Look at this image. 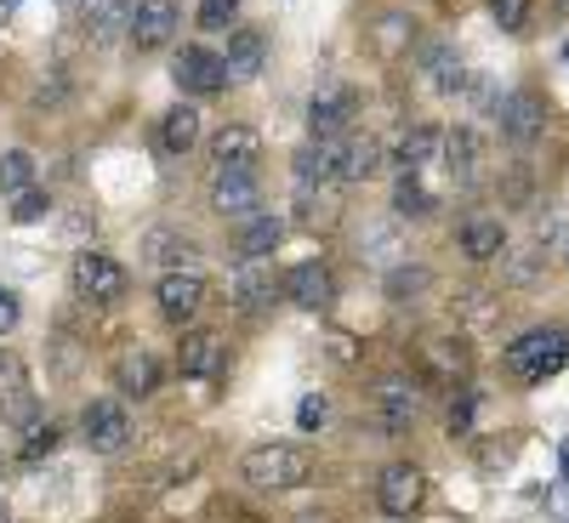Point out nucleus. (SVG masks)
<instances>
[{"label": "nucleus", "mask_w": 569, "mask_h": 523, "mask_svg": "<svg viewBox=\"0 0 569 523\" xmlns=\"http://www.w3.org/2000/svg\"><path fill=\"white\" fill-rule=\"evenodd\" d=\"M427 74H433V86L445 91V98L467 91V69H461V58H456V46H433V52H427Z\"/></svg>", "instance_id": "obj_30"}, {"label": "nucleus", "mask_w": 569, "mask_h": 523, "mask_svg": "<svg viewBox=\"0 0 569 523\" xmlns=\"http://www.w3.org/2000/svg\"><path fill=\"white\" fill-rule=\"evenodd\" d=\"M456 245H461L467 262H501V251H507V222L490 217V211L467 217V222L456 228Z\"/></svg>", "instance_id": "obj_15"}, {"label": "nucleus", "mask_w": 569, "mask_h": 523, "mask_svg": "<svg viewBox=\"0 0 569 523\" xmlns=\"http://www.w3.org/2000/svg\"><path fill=\"white\" fill-rule=\"evenodd\" d=\"M126 284H131V273H126L109 251H80V257H74V291H80L86 302L109 308V302L126 296Z\"/></svg>", "instance_id": "obj_4"}, {"label": "nucleus", "mask_w": 569, "mask_h": 523, "mask_svg": "<svg viewBox=\"0 0 569 523\" xmlns=\"http://www.w3.org/2000/svg\"><path fill=\"white\" fill-rule=\"evenodd\" d=\"M501 359L518 382H547V375H558L569 364V330H525Z\"/></svg>", "instance_id": "obj_2"}, {"label": "nucleus", "mask_w": 569, "mask_h": 523, "mask_svg": "<svg viewBox=\"0 0 569 523\" xmlns=\"http://www.w3.org/2000/svg\"><path fill=\"white\" fill-rule=\"evenodd\" d=\"M279 240H284V217H273V211H257V217H246L240 228H233V257H273L279 251Z\"/></svg>", "instance_id": "obj_21"}, {"label": "nucleus", "mask_w": 569, "mask_h": 523, "mask_svg": "<svg viewBox=\"0 0 569 523\" xmlns=\"http://www.w3.org/2000/svg\"><path fill=\"white\" fill-rule=\"evenodd\" d=\"M0 523H7V506H0Z\"/></svg>", "instance_id": "obj_47"}, {"label": "nucleus", "mask_w": 569, "mask_h": 523, "mask_svg": "<svg viewBox=\"0 0 569 523\" xmlns=\"http://www.w3.org/2000/svg\"><path fill=\"white\" fill-rule=\"evenodd\" d=\"M114 393H120V399H149V393H160V359H154L149 348H126V353L114 359Z\"/></svg>", "instance_id": "obj_16"}, {"label": "nucleus", "mask_w": 569, "mask_h": 523, "mask_svg": "<svg viewBox=\"0 0 569 523\" xmlns=\"http://www.w3.org/2000/svg\"><path fill=\"white\" fill-rule=\"evenodd\" d=\"M490 18L507 34H518V29H525V18H530V0H490Z\"/></svg>", "instance_id": "obj_38"}, {"label": "nucleus", "mask_w": 569, "mask_h": 523, "mask_svg": "<svg viewBox=\"0 0 569 523\" xmlns=\"http://www.w3.org/2000/svg\"><path fill=\"white\" fill-rule=\"evenodd\" d=\"M142 262H154V268H188L194 262V240L177 228H154L149 240H142Z\"/></svg>", "instance_id": "obj_27"}, {"label": "nucleus", "mask_w": 569, "mask_h": 523, "mask_svg": "<svg viewBox=\"0 0 569 523\" xmlns=\"http://www.w3.org/2000/svg\"><path fill=\"white\" fill-rule=\"evenodd\" d=\"M427 284H433V273H427L421 262H399V268H388V296H393V302H410V296H421Z\"/></svg>", "instance_id": "obj_34"}, {"label": "nucleus", "mask_w": 569, "mask_h": 523, "mask_svg": "<svg viewBox=\"0 0 569 523\" xmlns=\"http://www.w3.org/2000/svg\"><path fill=\"white\" fill-rule=\"evenodd\" d=\"M0 415H7L12 426H34L40 404H34V393H29V388H7V393H0Z\"/></svg>", "instance_id": "obj_36"}, {"label": "nucleus", "mask_w": 569, "mask_h": 523, "mask_svg": "<svg viewBox=\"0 0 569 523\" xmlns=\"http://www.w3.org/2000/svg\"><path fill=\"white\" fill-rule=\"evenodd\" d=\"M456 313H461L472 330H496V324H501V302H496L490 291H461Z\"/></svg>", "instance_id": "obj_32"}, {"label": "nucleus", "mask_w": 569, "mask_h": 523, "mask_svg": "<svg viewBox=\"0 0 569 523\" xmlns=\"http://www.w3.org/2000/svg\"><path fill=\"white\" fill-rule=\"evenodd\" d=\"M240 18V0H200V29H228Z\"/></svg>", "instance_id": "obj_40"}, {"label": "nucleus", "mask_w": 569, "mask_h": 523, "mask_svg": "<svg viewBox=\"0 0 569 523\" xmlns=\"http://www.w3.org/2000/svg\"><path fill=\"white\" fill-rule=\"evenodd\" d=\"M427 501V479H421V466L410 461H393L382 466V479H376V506H382L388 517H416Z\"/></svg>", "instance_id": "obj_8"}, {"label": "nucleus", "mask_w": 569, "mask_h": 523, "mask_svg": "<svg viewBox=\"0 0 569 523\" xmlns=\"http://www.w3.org/2000/svg\"><path fill=\"white\" fill-rule=\"evenodd\" d=\"M80 433H86L91 455H120L137 439V426H131V410L120 399H98V404L80 410Z\"/></svg>", "instance_id": "obj_3"}, {"label": "nucleus", "mask_w": 569, "mask_h": 523, "mask_svg": "<svg viewBox=\"0 0 569 523\" xmlns=\"http://www.w3.org/2000/svg\"><path fill=\"white\" fill-rule=\"evenodd\" d=\"M496 125L507 142H518V149H530V142L547 131V103L536 98V91H507V98L496 103Z\"/></svg>", "instance_id": "obj_12"}, {"label": "nucleus", "mask_w": 569, "mask_h": 523, "mask_svg": "<svg viewBox=\"0 0 569 523\" xmlns=\"http://www.w3.org/2000/svg\"><path fill=\"white\" fill-rule=\"evenodd\" d=\"M7 388H23V364H18V353L0 348V393H7Z\"/></svg>", "instance_id": "obj_42"}, {"label": "nucleus", "mask_w": 569, "mask_h": 523, "mask_svg": "<svg viewBox=\"0 0 569 523\" xmlns=\"http://www.w3.org/2000/svg\"><path fill=\"white\" fill-rule=\"evenodd\" d=\"M439 154H445V171L456 177V188H472V182L485 177V142H479V131H472V125H450L439 137Z\"/></svg>", "instance_id": "obj_13"}, {"label": "nucleus", "mask_w": 569, "mask_h": 523, "mask_svg": "<svg viewBox=\"0 0 569 523\" xmlns=\"http://www.w3.org/2000/svg\"><path fill=\"white\" fill-rule=\"evenodd\" d=\"M284 296H291L302 313L330 308V273H325V262H297L291 273H284Z\"/></svg>", "instance_id": "obj_22"}, {"label": "nucleus", "mask_w": 569, "mask_h": 523, "mask_svg": "<svg viewBox=\"0 0 569 523\" xmlns=\"http://www.w3.org/2000/svg\"><path fill=\"white\" fill-rule=\"evenodd\" d=\"M154 302H160V313L171 324H188V319L206 308V279L194 268H166L160 284H154Z\"/></svg>", "instance_id": "obj_11"}, {"label": "nucleus", "mask_w": 569, "mask_h": 523, "mask_svg": "<svg viewBox=\"0 0 569 523\" xmlns=\"http://www.w3.org/2000/svg\"><path fill=\"white\" fill-rule=\"evenodd\" d=\"M552 512H558V517H569V484H558V495H552Z\"/></svg>", "instance_id": "obj_44"}, {"label": "nucleus", "mask_w": 569, "mask_h": 523, "mask_svg": "<svg viewBox=\"0 0 569 523\" xmlns=\"http://www.w3.org/2000/svg\"><path fill=\"white\" fill-rule=\"evenodd\" d=\"M376 165H382V149H376L370 137H342V154H337V182H342V188L370 182Z\"/></svg>", "instance_id": "obj_25"}, {"label": "nucleus", "mask_w": 569, "mask_h": 523, "mask_svg": "<svg viewBox=\"0 0 569 523\" xmlns=\"http://www.w3.org/2000/svg\"><path fill=\"white\" fill-rule=\"evenodd\" d=\"M541 268H547L541 245H525V251H501V273H507V284H536V279H541Z\"/></svg>", "instance_id": "obj_33"}, {"label": "nucleus", "mask_w": 569, "mask_h": 523, "mask_svg": "<svg viewBox=\"0 0 569 523\" xmlns=\"http://www.w3.org/2000/svg\"><path fill=\"white\" fill-rule=\"evenodd\" d=\"M211 211H217L222 222L257 217V211H262V182H257V171H222V165H217V177H211Z\"/></svg>", "instance_id": "obj_7"}, {"label": "nucleus", "mask_w": 569, "mask_h": 523, "mask_svg": "<svg viewBox=\"0 0 569 523\" xmlns=\"http://www.w3.org/2000/svg\"><path fill=\"white\" fill-rule=\"evenodd\" d=\"M330 421V404H325V393H308L302 404H297V426L302 433H313V426H325Z\"/></svg>", "instance_id": "obj_41"}, {"label": "nucleus", "mask_w": 569, "mask_h": 523, "mask_svg": "<svg viewBox=\"0 0 569 523\" xmlns=\"http://www.w3.org/2000/svg\"><path fill=\"white\" fill-rule=\"evenodd\" d=\"M171 80H177V91L211 98V91L228 86V63H222V52H211V46H182L177 63H171Z\"/></svg>", "instance_id": "obj_10"}, {"label": "nucleus", "mask_w": 569, "mask_h": 523, "mask_svg": "<svg viewBox=\"0 0 569 523\" xmlns=\"http://www.w3.org/2000/svg\"><path fill=\"white\" fill-rule=\"evenodd\" d=\"M359 114V91L348 80H325L308 103V137H342Z\"/></svg>", "instance_id": "obj_6"}, {"label": "nucleus", "mask_w": 569, "mask_h": 523, "mask_svg": "<svg viewBox=\"0 0 569 523\" xmlns=\"http://www.w3.org/2000/svg\"><path fill=\"white\" fill-rule=\"evenodd\" d=\"M131 7H137V0H80V29H86V40H91V46L120 40L126 23H131Z\"/></svg>", "instance_id": "obj_19"}, {"label": "nucleus", "mask_w": 569, "mask_h": 523, "mask_svg": "<svg viewBox=\"0 0 569 523\" xmlns=\"http://www.w3.org/2000/svg\"><path fill=\"white\" fill-rule=\"evenodd\" d=\"M46 211H52V200H46L40 188H23V194H12V222H40Z\"/></svg>", "instance_id": "obj_37"}, {"label": "nucleus", "mask_w": 569, "mask_h": 523, "mask_svg": "<svg viewBox=\"0 0 569 523\" xmlns=\"http://www.w3.org/2000/svg\"><path fill=\"white\" fill-rule=\"evenodd\" d=\"M393 217H405V222L433 217V194L416 182V171H399V182H393Z\"/></svg>", "instance_id": "obj_29"}, {"label": "nucleus", "mask_w": 569, "mask_h": 523, "mask_svg": "<svg viewBox=\"0 0 569 523\" xmlns=\"http://www.w3.org/2000/svg\"><path fill=\"white\" fill-rule=\"evenodd\" d=\"M182 29V7L177 0H137L131 7V23H126V40L137 46V52H160V46H171Z\"/></svg>", "instance_id": "obj_5"}, {"label": "nucleus", "mask_w": 569, "mask_h": 523, "mask_svg": "<svg viewBox=\"0 0 569 523\" xmlns=\"http://www.w3.org/2000/svg\"><path fill=\"white\" fill-rule=\"evenodd\" d=\"M337 154H342V137H308L297 149V188L337 182Z\"/></svg>", "instance_id": "obj_20"}, {"label": "nucleus", "mask_w": 569, "mask_h": 523, "mask_svg": "<svg viewBox=\"0 0 569 523\" xmlns=\"http://www.w3.org/2000/svg\"><path fill=\"white\" fill-rule=\"evenodd\" d=\"M563 257H569V251H563Z\"/></svg>", "instance_id": "obj_48"}, {"label": "nucleus", "mask_w": 569, "mask_h": 523, "mask_svg": "<svg viewBox=\"0 0 569 523\" xmlns=\"http://www.w3.org/2000/svg\"><path fill=\"white\" fill-rule=\"evenodd\" d=\"M439 160V131L433 125H405L399 142H393V165L399 171H421V165H433Z\"/></svg>", "instance_id": "obj_26"}, {"label": "nucleus", "mask_w": 569, "mask_h": 523, "mask_svg": "<svg viewBox=\"0 0 569 523\" xmlns=\"http://www.w3.org/2000/svg\"><path fill=\"white\" fill-rule=\"evenodd\" d=\"M18 319H23L18 296H12V291H0V336H12V330H18Z\"/></svg>", "instance_id": "obj_43"}, {"label": "nucleus", "mask_w": 569, "mask_h": 523, "mask_svg": "<svg viewBox=\"0 0 569 523\" xmlns=\"http://www.w3.org/2000/svg\"><path fill=\"white\" fill-rule=\"evenodd\" d=\"M240 479L251 484V490H262V495H284V490H302L308 479H313V455L302 450V444H257V450H246V461H240Z\"/></svg>", "instance_id": "obj_1"}, {"label": "nucleus", "mask_w": 569, "mask_h": 523, "mask_svg": "<svg viewBox=\"0 0 569 523\" xmlns=\"http://www.w3.org/2000/svg\"><path fill=\"white\" fill-rule=\"evenodd\" d=\"M416 415H421V388L405 382V375H388L376 388V421H382V433H410Z\"/></svg>", "instance_id": "obj_14"}, {"label": "nucleus", "mask_w": 569, "mask_h": 523, "mask_svg": "<svg viewBox=\"0 0 569 523\" xmlns=\"http://www.w3.org/2000/svg\"><path fill=\"white\" fill-rule=\"evenodd\" d=\"M222 364H228L222 336H211V330H194V336H182V348H177V370L188 375V382H211V375H222Z\"/></svg>", "instance_id": "obj_17"}, {"label": "nucleus", "mask_w": 569, "mask_h": 523, "mask_svg": "<svg viewBox=\"0 0 569 523\" xmlns=\"http://www.w3.org/2000/svg\"><path fill=\"white\" fill-rule=\"evenodd\" d=\"M211 160H217L222 171H257V165H262V137H257L251 125H222V131L211 137Z\"/></svg>", "instance_id": "obj_18"}, {"label": "nucleus", "mask_w": 569, "mask_h": 523, "mask_svg": "<svg viewBox=\"0 0 569 523\" xmlns=\"http://www.w3.org/2000/svg\"><path fill=\"white\" fill-rule=\"evenodd\" d=\"M154 142H160V154H188L200 142V109H188V103L166 109L154 125Z\"/></svg>", "instance_id": "obj_24"}, {"label": "nucleus", "mask_w": 569, "mask_h": 523, "mask_svg": "<svg viewBox=\"0 0 569 523\" xmlns=\"http://www.w3.org/2000/svg\"><path fill=\"white\" fill-rule=\"evenodd\" d=\"M58 444H63V433H58L52 421H46V426H29V444H23V461H40V455H52Z\"/></svg>", "instance_id": "obj_39"}, {"label": "nucleus", "mask_w": 569, "mask_h": 523, "mask_svg": "<svg viewBox=\"0 0 569 523\" xmlns=\"http://www.w3.org/2000/svg\"><path fill=\"white\" fill-rule=\"evenodd\" d=\"M23 188H34V154H0V194H23Z\"/></svg>", "instance_id": "obj_35"}, {"label": "nucleus", "mask_w": 569, "mask_h": 523, "mask_svg": "<svg viewBox=\"0 0 569 523\" xmlns=\"http://www.w3.org/2000/svg\"><path fill=\"white\" fill-rule=\"evenodd\" d=\"M297 523H330V517H319V512H302V517H297Z\"/></svg>", "instance_id": "obj_45"}, {"label": "nucleus", "mask_w": 569, "mask_h": 523, "mask_svg": "<svg viewBox=\"0 0 569 523\" xmlns=\"http://www.w3.org/2000/svg\"><path fill=\"white\" fill-rule=\"evenodd\" d=\"M421 359H427V370H433L445 388H456L461 375H467V353H461V342H427Z\"/></svg>", "instance_id": "obj_31"}, {"label": "nucleus", "mask_w": 569, "mask_h": 523, "mask_svg": "<svg viewBox=\"0 0 569 523\" xmlns=\"http://www.w3.org/2000/svg\"><path fill=\"white\" fill-rule=\"evenodd\" d=\"M284 296V273L273 268V257H246L240 268H233V302H240L246 313H262Z\"/></svg>", "instance_id": "obj_9"}, {"label": "nucleus", "mask_w": 569, "mask_h": 523, "mask_svg": "<svg viewBox=\"0 0 569 523\" xmlns=\"http://www.w3.org/2000/svg\"><path fill=\"white\" fill-rule=\"evenodd\" d=\"M388 523H410V517H388Z\"/></svg>", "instance_id": "obj_46"}, {"label": "nucleus", "mask_w": 569, "mask_h": 523, "mask_svg": "<svg viewBox=\"0 0 569 523\" xmlns=\"http://www.w3.org/2000/svg\"><path fill=\"white\" fill-rule=\"evenodd\" d=\"M222 63H228V80H257L262 63H268V40H262V29H233Z\"/></svg>", "instance_id": "obj_23"}, {"label": "nucleus", "mask_w": 569, "mask_h": 523, "mask_svg": "<svg viewBox=\"0 0 569 523\" xmlns=\"http://www.w3.org/2000/svg\"><path fill=\"white\" fill-rule=\"evenodd\" d=\"M370 46H376V58H405L410 46H416V18L405 12H382L370 29Z\"/></svg>", "instance_id": "obj_28"}]
</instances>
